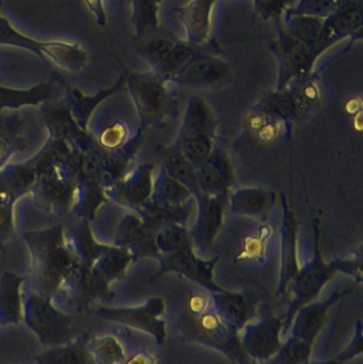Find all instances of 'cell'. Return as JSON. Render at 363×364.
Segmentation results:
<instances>
[{"label":"cell","mask_w":363,"mask_h":364,"mask_svg":"<svg viewBox=\"0 0 363 364\" xmlns=\"http://www.w3.org/2000/svg\"><path fill=\"white\" fill-rule=\"evenodd\" d=\"M266 201V196L258 192L247 193V194L243 195L242 198H241L243 207L254 212L264 209Z\"/></svg>","instance_id":"cell-18"},{"label":"cell","mask_w":363,"mask_h":364,"mask_svg":"<svg viewBox=\"0 0 363 364\" xmlns=\"http://www.w3.org/2000/svg\"><path fill=\"white\" fill-rule=\"evenodd\" d=\"M210 149L208 136H191L185 143V155L192 162H202L208 157Z\"/></svg>","instance_id":"cell-13"},{"label":"cell","mask_w":363,"mask_h":364,"mask_svg":"<svg viewBox=\"0 0 363 364\" xmlns=\"http://www.w3.org/2000/svg\"><path fill=\"white\" fill-rule=\"evenodd\" d=\"M87 4L92 14L95 16L96 23L99 27H106L107 26V13L104 8V0H83Z\"/></svg>","instance_id":"cell-19"},{"label":"cell","mask_w":363,"mask_h":364,"mask_svg":"<svg viewBox=\"0 0 363 364\" xmlns=\"http://www.w3.org/2000/svg\"><path fill=\"white\" fill-rule=\"evenodd\" d=\"M200 53V47L195 46L185 40L177 38L174 46L158 68L164 75L177 76Z\"/></svg>","instance_id":"cell-8"},{"label":"cell","mask_w":363,"mask_h":364,"mask_svg":"<svg viewBox=\"0 0 363 364\" xmlns=\"http://www.w3.org/2000/svg\"><path fill=\"white\" fill-rule=\"evenodd\" d=\"M189 130L191 136H208L212 128V117L200 98L194 97L190 108Z\"/></svg>","instance_id":"cell-11"},{"label":"cell","mask_w":363,"mask_h":364,"mask_svg":"<svg viewBox=\"0 0 363 364\" xmlns=\"http://www.w3.org/2000/svg\"><path fill=\"white\" fill-rule=\"evenodd\" d=\"M256 12L264 21L276 18L287 12L296 0H253Z\"/></svg>","instance_id":"cell-12"},{"label":"cell","mask_w":363,"mask_h":364,"mask_svg":"<svg viewBox=\"0 0 363 364\" xmlns=\"http://www.w3.org/2000/svg\"><path fill=\"white\" fill-rule=\"evenodd\" d=\"M0 45L21 47L33 51L40 58H47L53 63L70 70H80L87 63L85 48L78 43L67 41H38L19 32L6 17L0 14Z\"/></svg>","instance_id":"cell-1"},{"label":"cell","mask_w":363,"mask_h":364,"mask_svg":"<svg viewBox=\"0 0 363 364\" xmlns=\"http://www.w3.org/2000/svg\"><path fill=\"white\" fill-rule=\"evenodd\" d=\"M139 87H140L141 93H142L147 106L151 107V109L158 108L163 102L166 94H164L161 83L158 81L147 79V80L143 81Z\"/></svg>","instance_id":"cell-15"},{"label":"cell","mask_w":363,"mask_h":364,"mask_svg":"<svg viewBox=\"0 0 363 364\" xmlns=\"http://www.w3.org/2000/svg\"><path fill=\"white\" fill-rule=\"evenodd\" d=\"M324 19L309 15H288L286 16V32L292 38L319 51L320 38ZM322 55V53H321Z\"/></svg>","instance_id":"cell-7"},{"label":"cell","mask_w":363,"mask_h":364,"mask_svg":"<svg viewBox=\"0 0 363 364\" xmlns=\"http://www.w3.org/2000/svg\"><path fill=\"white\" fill-rule=\"evenodd\" d=\"M173 173L181 181H189L193 177V171H192L190 164H187L183 158H176L172 162Z\"/></svg>","instance_id":"cell-21"},{"label":"cell","mask_w":363,"mask_h":364,"mask_svg":"<svg viewBox=\"0 0 363 364\" xmlns=\"http://www.w3.org/2000/svg\"><path fill=\"white\" fill-rule=\"evenodd\" d=\"M166 192L168 198H181V196L185 195V188H181L178 183H174V181H170V183H168V186H166Z\"/></svg>","instance_id":"cell-22"},{"label":"cell","mask_w":363,"mask_h":364,"mask_svg":"<svg viewBox=\"0 0 363 364\" xmlns=\"http://www.w3.org/2000/svg\"><path fill=\"white\" fill-rule=\"evenodd\" d=\"M217 0H191L189 4L177 9L179 21L185 29L187 42L202 46L210 38L212 11Z\"/></svg>","instance_id":"cell-3"},{"label":"cell","mask_w":363,"mask_h":364,"mask_svg":"<svg viewBox=\"0 0 363 364\" xmlns=\"http://www.w3.org/2000/svg\"><path fill=\"white\" fill-rule=\"evenodd\" d=\"M164 250H173L180 247L183 243V232L179 229H172L164 232L163 241Z\"/></svg>","instance_id":"cell-20"},{"label":"cell","mask_w":363,"mask_h":364,"mask_svg":"<svg viewBox=\"0 0 363 364\" xmlns=\"http://www.w3.org/2000/svg\"><path fill=\"white\" fill-rule=\"evenodd\" d=\"M350 1L352 0H296L285 15H309L325 19Z\"/></svg>","instance_id":"cell-9"},{"label":"cell","mask_w":363,"mask_h":364,"mask_svg":"<svg viewBox=\"0 0 363 364\" xmlns=\"http://www.w3.org/2000/svg\"><path fill=\"white\" fill-rule=\"evenodd\" d=\"M272 47L289 74H306L321 55L317 49L292 38L285 29L279 30L278 38Z\"/></svg>","instance_id":"cell-4"},{"label":"cell","mask_w":363,"mask_h":364,"mask_svg":"<svg viewBox=\"0 0 363 364\" xmlns=\"http://www.w3.org/2000/svg\"><path fill=\"white\" fill-rule=\"evenodd\" d=\"M363 28L362 0H352L338 12L324 19L323 29L320 38V53H323L345 38H362Z\"/></svg>","instance_id":"cell-2"},{"label":"cell","mask_w":363,"mask_h":364,"mask_svg":"<svg viewBox=\"0 0 363 364\" xmlns=\"http://www.w3.org/2000/svg\"><path fill=\"white\" fill-rule=\"evenodd\" d=\"M161 2L162 0H131L132 26L138 40H145L157 33Z\"/></svg>","instance_id":"cell-6"},{"label":"cell","mask_w":363,"mask_h":364,"mask_svg":"<svg viewBox=\"0 0 363 364\" xmlns=\"http://www.w3.org/2000/svg\"><path fill=\"white\" fill-rule=\"evenodd\" d=\"M229 74V66L223 60L200 53L178 75L185 85H211L221 82Z\"/></svg>","instance_id":"cell-5"},{"label":"cell","mask_w":363,"mask_h":364,"mask_svg":"<svg viewBox=\"0 0 363 364\" xmlns=\"http://www.w3.org/2000/svg\"><path fill=\"white\" fill-rule=\"evenodd\" d=\"M176 41L177 38L174 36L156 33L145 38L139 51L145 60L158 68L170 53Z\"/></svg>","instance_id":"cell-10"},{"label":"cell","mask_w":363,"mask_h":364,"mask_svg":"<svg viewBox=\"0 0 363 364\" xmlns=\"http://www.w3.org/2000/svg\"><path fill=\"white\" fill-rule=\"evenodd\" d=\"M44 364H87V360L81 350L63 348L47 354L44 357Z\"/></svg>","instance_id":"cell-14"},{"label":"cell","mask_w":363,"mask_h":364,"mask_svg":"<svg viewBox=\"0 0 363 364\" xmlns=\"http://www.w3.org/2000/svg\"><path fill=\"white\" fill-rule=\"evenodd\" d=\"M220 220H221V207H219V205L211 203L205 214L204 224H202L204 225L202 230L206 237H210L215 235V230L219 227Z\"/></svg>","instance_id":"cell-17"},{"label":"cell","mask_w":363,"mask_h":364,"mask_svg":"<svg viewBox=\"0 0 363 364\" xmlns=\"http://www.w3.org/2000/svg\"><path fill=\"white\" fill-rule=\"evenodd\" d=\"M227 177V170L220 164H209L202 172V181L209 188H221Z\"/></svg>","instance_id":"cell-16"}]
</instances>
